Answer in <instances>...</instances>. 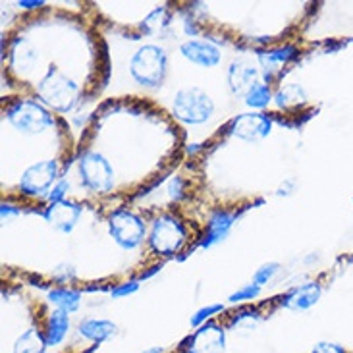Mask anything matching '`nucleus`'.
I'll use <instances>...</instances> for the list:
<instances>
[{"label": "nucleus", "instance_id": "obj_1", "mask_svg": "<svg viewBox=\"0 0 353 353\" xmlns=\"http://www.w3.org/2000/svg\"><path fill=\"white\" fill-rule=\"evenodd\" d=\"M37 97L41 103L57 112H70L79 101V85L58 68L50 66L37 85Z\"/></svg>", "mask_w": 353, "mask_h": 353}, {"label": "nucleus", "instance_id": "obj_2", "mask_svg": "<svg viewBox=\"0 0 353 353\" xmlns=\"http://www.w3.org/2000/svg\"><path fill=\"white\" fill-rule=\"evenodd\" d=\"M168 72V57L163 47L157 45H143L137 48L132 60H130V74L135 83L143 87L163 85L164 77Z\"/></svg>", "mask_w": 353, "mask_h": 353}, {"label": "nucleus", "instance_id": "obj_3", "mask_svg": "<svg viewBox=\"0 0 353 353\" xmlns=\"http://www.w3.org/2000/svg\"><path fill=\"white\" fill-rule=\"evenodd\" d=\"M172 114L181 124L201 125L214 114V101L199 87H183L174 95Z\"/></svg>", "mask_w": 353, "mask_h": 353}, {"label": "nucleus", "instance_id": "obj_4", "mask_svg": "<svg viewBox=\"0 0 353 353\" xmlns=\"http://www.w3.org/2000/svg\"><path fill=\"white\" fill-rule=\"evenodd\" d=\"M6 118L18 132L26 135L43 134L54 124V120H52V116L47 108L37 101H29V99L14 101L6 108Z\"/></svg>", "mask_w": 353, "mask_h": 353}, {"label": "nucleus", "instance_id": "obj_5", "mask_svg": "<svg viewBox=\"0 0 353 353\" xmlns=\"http://www.w3.org/2000/svg\"><path fill=\"white\" fill-rule=\"evenodd\" d=\"M188 241V230L174 214H163L154 220L149 232V245L157 255L170 257L176 255Z\"/></svg>", "mask_w": 353, "mask_h": 353}, {"label": "nucleus", "instance_id": "obj_6", "mask_svg": "<svg viewBox=\"0 0 353 353\" xmlns=\"http://www.w3.org/2000/svg\"><path fill=\"white\" fill-rule=\"evenodd\" d=\"M79 180L93 193H108L114 188V168L105 154L87 151L79 159Z\"/></svg>", "mask_w": 353, "mask_h": 353}, {"label": "nucleus", "instance_id": "obj_7", "mask_svg": "<svg viewBox=\"0 0 353 353\" xmlns=\"http://www.w3.org/2000/svg\"><path fill=\"white\" fill-rule=\"evenodd\" d=\"M108 232L122 249H137L147 236L145 222L130 210H116L108 219Z\"/></svg>", "mask_w": 353, "mask_h": 353}, {"label": "nucleus", "instance_id": "obj_8", "mask_svg": "<svg viewBox=\"0 0 353 353\" xmlns=\"http://www.w3.org/2000/svg\"><path fill=\"white\" fill-rule=\"evenodd\" d=\"M58 183L57 161H41L29 166L19 178V191L28 197H47Z\"/></svg>", "mask_w": 353, "mask_h": 353}, {"label": "nucleus", "instance_id": "obj_9", "mask_svg": "<svg viewBox=\"0 0 353 353\" xmlns=\"http://www.w3.org/2000/svg\"><path fill=\"white\" fill-rule=\"evenodd\" d=\"M230 130L239 139H243L248 143H257L270 134L272 120H270V116L263 114V112H248V114H239L232 122Z\"/></svg>", "mask_w": 353, "mask_h": 353}, {"label": "nucleus", "instance_id": "obj_10", "mask_svg": "<svg viewBox=\"0 0 353 353\" xmlns=\"http://www.w3.org/2000/svg\"><path fill=\"white\" fill-rule=\"evenodd\" d=\"M226 330L216 323H205L188 340V353H224Z\"/></svg>", "mask_w": 353, "mask_h": 353}, {"label": "nucleus", "instance_id": "obj_11", "mask_svg": "<svg viewBox=\"0 0 353 353\" xmlns=\"http://www.w3.org/2000/svg\"><path fill=\"white\" fill-rule=\"evenodd\" d=\"M261 68L249 60V58H238L228 68V87L236 97H245L251 87L259 81Z\"/></svg>", "mask_w": 353, "mask_h": 353}, {"label": "nucleus", "instance_id": "obj_12", "mask_svg": "<svg viewBox=\"0 0 353 353\" xmlns=\"http://www.w3.org/2000/svg\"><path fill=\"white\" fill-rule=\"evenodd\" d=\"M81 212H83V209L77 203L64 199L60 201V203L48 205L45 212H43V216H45V220H47L50 226H54V228L64 232V234H70L72 230L76 228Z\"/></svg>", "mask_w": 353, "mask_h": 353}, {"label": "nucleus", "instance_id": "obj_13", "mask_svg": "<svg viewBox=\"0 0 353 353\" xmlns=\"http://www.w3.org/2000/svg\"><path fill=\"white\" fill-rule=\"evenodd\" d=\"M181 57L190 60L191 64L201 68H214L220 62V48L212 45L210 41H203V39H190L185 43H181L180 47Z\"/></svg>", "mask_w": 353, "mask_h": 353}, {"label": "nucleus", "instance_id": "obj_14", "mask_svg": "<svg viewBox=\"0 0 353 353\" xmlns=\"http://www.w3.org/2000/svg\"><path fill=\"white\" fill-rule=\"evenodd\" d=\"M296 57L297 48L292 47V45L270 48V50H261L257 54V60L261 74H263V81L268 85L272 81V77L280 74V70L286 66L288 62H292Z\"/></svg>", "mask_w": 353, "mask_h": 353}, {"label": "nucleus", "instance_id": "obj_15", "mask_svg": "<svg viewBox=\"0 0 353 353\" xmlns=\"http://www.w3.org/2000/svg\"><path fill=\"white\" fill-rule=\"evenodd\" d=\"M321 284L319 282H305L301 286L294 288L292 292H288L284 299H282V305L292 311H307L313 305H316V301L321 299Z\"/></svg>", "mask_w": 353, "mask_h": 353}, {"label": "nucleus", "instance_id": "obj_16", "mask_svg": "<svg viewBox=\"0 0 353 353\" xmlns=\"http://www.w3.org/2000/svg\"><path fill=\"white\" fill-rule=\"evenodd\" d=\"M234 222H236V214H234V212L222 209L214 210L212 216H210L209 224H207V232H205V238L201 241V245L209 249L212 248V245L220 243L222 239L228 238L230 230L234 226Z\"/></svg>", "mask_w": 353, "mask_h": 353}, {"label": "nucleus", "instance_id": "obj_17", "mask_svg": "<svg viewBox=\"0 0 353 353\" xmlns=\"http://www.w3.org/2000/svg\"><path fill=\"white\" fill-rule=\"evenodd\" d=\"M39 52L37 48L29 43L28 39H16L10 48V64L18 74H29L37 66Z\"/></svg>", "mask_w": 353, "mask_h": 353}, {"label": "nucleus", "instance_id": "obj_18", "mask_svg": "<svg viewBox=\"0 0 353 353\" xmlns=\"http://www.w3.org/2000/svg\"><path fill=\"white\" fill-rule=\"evenodd\" d=\"M116 325L114 323H110V321H97V319H89V321H83L81 325H79V334L87 338V340H91V342H97V344H101V342H105L108 338H112L116 334Z\"/></svg>", "mask_w": 353, "mask_h": 353}, {"label": "nucleus", "instance_id": "obj_19", "mask_svg": "<svg viewBox=\"0 0 353 353\" xmlns=\"http://www.w3.org/2000/svg\"><path fill=\"white\" fill-rule=\"evenodd\" d=\"M274 103L278 108L282 110H292V108H299L307 103V93L299 83H288V85L280 87L274 95Z\"/></svg>", "mask_w": 353, "mask_h": 353}, {"label": "nucleus", "instance_id": "obj_20", "mask_svg": "<svg viewBox=\"0 0 353 353\" xmlns=\"http://www.w3.org/2000/svg\"><path fill=\"white\" fill-rule=\"evenodd\" d=\"M68 330H70V316L66 311L57 309L54 313H50L48 319V328H47V345H58L64 338H66Z\"/></svg>", "mask_w": 353, "mask_h": 353}, {"label": "nucleus", "instance_id": "obj_21", "mask_svg": "<svg viewBox=\"0 0 353 353\" xmlns=\"http://www.w3.org/2000/svg\"><path fill=\"white\" fill-rule=\"evenodd\" d=\"M170 19H172L170 18V10L166 8V6H159V8H154L153 12L143 19L141 29H143L147 35L157 37V35H163L164 31L168 29Z\"/></svg>", "mask_w": 353, "mask_h": 353}, {"label": "nucleus", "instance_id": "obj_22", "mask_svg": "<svg viewBox=\"0 0 353 353\" xmlns=\"http://www.w3.org/2000/svg\"><path fill=\"white\" fill-rule=\"evenodd\" d=\"M48 301L54 303L58 309L66 311V313H74L79 307L81 301V294L76 290H68V288H54L48 292Z\"/></svg>", "mask_w": 353, "mask_h": 353}, {"label": "nucleus", "instance_id": "obj_23", "mask_svg": "<svg viewBox=\"0 0 353 353\" xmlns=\"http://www.w3.org/2000/svg\"><path fill=\"white\" fill-rule=\"evenodd\" d=\"M47 347V338L39 330H28L19 336L18 342L14 345V353H43Z\"/></svg>", "mask_w": 353, "mask_h": 353}, {"label": "nucleus", "instance_id": "obj_24", "mask_svg": "<svg viewBox=\"0 0 353 353\" xmlns=\"http://www.w3.org/2000/svg\"><path fill=\"white\" fill-rule=\"evenodd\" d=\"M245 99V105L249 108H265V106L270 105V101L274 99L270 87L265 83V81H257L255 85L251 87L248 91V95L243 97Z\"/></svg>", "mask_w": 353, "mask_h": 353}, {"label": "nucleus", "instance_id": "obj_25", "mask_svg": "<svg viewBox=\"0 0 353 353\" xmlns=\"http://www.w3.org/2000/svg\"><path fill=\"white\" fill-rule=\"evenodd\" d=\"M261 316L255 311H241L230 321V330H253L259 325Z\"/></svg>", "mask_w": 353, "mask_h": 353}, {"label": "nucleus", "instance_id": "obj_26", "mask_svg": "<svg viewBox=\"0 0 353 353\" xmlns=\"http://www.w3.org/2000/svg\"><path fill=\"white\" fill-rule=\"evenodd\" d=\"M224 311V305L222 303H214V305H207V307H201L199 311H195L193 315H191L190 323L191 326H203L207 321H209L210 316L219 315Z\"/></svg>", "mask_w": 353, "mask_h": 353}, {"label": "nucleus", "instance_id": "obj_27", "mask_svg": "<svg viewBox=\"0 0 353 353\" xmlns=\"http://www.w3.org/2000/svg\"><path fill=\"white\" fill-rule=\"evenodd\" d=\"M259 294H261V286H257V284H248V286L239 288L238 292H234V294L228 297V301L230 303H243V301H253V299H257Z\"/></svg>", "mask_w": 353, "mask_h": 353}, {"label": "nucleus", "instance_id": "obj_28", "mask_svg": "<svg viewBox=\"0 0 353 353\" xmlns=\"http://www.w3.org/2000/svg\"><path fill=\"white\" fill-rule=\"evenodd\" d=\"M278 270H280V265H278V263H267V265H263V267L257 268V272L253 274V284L265 286V284H268L272 278L276 276Z\"/></svg>", "mask_w": 353, "mask_h": 353}, {"label": "nucleus", "instance_id": "obj_29", "mask_svg": "<svg viewBox=\"0 0 353 353\" xmlns=\"http://www.w3.org/2000/svg\"><path fill=\"white\" fill-rule=\"evenodd\" d=\"M70 191V181L68 180H58V183L50 190V193L47 195V201L52 205V203H60V201L66 199V193Z\"/></svg>", "mask_w": 353, "mask_h": 353}, {"label": "nucleus", "instance_id": "obj_30", "mask_svg": "<svg viewBox=\"0 0 353 353\" xmlns=\"http://www.w3.org/2000/svg\"><path fill=\"white\" fill-rule=\"evenodd\" d=\"M139 290V280H130V282H124V284H118L116 288H112L110 296L112 297H125L132 296Z\"/></svg>", "mask_w": 353, "mask_h": 353}, {"label": "nucleus", "instance_id": "obj_31", "mask_svg": "<svg viewBox=\"0 0 353 353\" xmlns=\"http://www.w3.org/2000/svg\"><path fill=\"white\" fill-rule=\"evenodd\" d=\"M183 195V180L180 176H174L172 180L168 181V197L172 201H180Z\"/></svg>", "mask_w": 353, "mask_h": 353}, {"label": "nucleus", "instance_id": "obj_32", "mask_svg": "<svg viewBox=\"0 0 353 353\" xmlns=\"http://www.w3.org/2000/svg\"><path fill=\"white\" fill-rule=\"evenodd\" d=\"M313 353H345V350L342 345L332 344V342H319L313 347Z\"/></svg>", "mask_w": 353, "mask_h": 353}, {"label": "nucleus", "instance_id": "obj_33", "mask_svg": "<svg viewBox=\"0 0 353 353\" xmlns=\"http://www.w3.org/2000/svg\"><path fill=\"white\" fill-rule=\"evenodd\" d=\"M58 270H62V274L54 272V278H57L58 282H68V280H74V278H76V272H74V268L72 267L62 265V267H58Z\"/></svg>", "mask_w": 353, "mask_h": 353}, {"label": "nucleus", "instance_id": "obj_34", "mask_svg": "<svg viewBox=\"0 0 353 353\" xmlns=\"http://www.w3.org/2000/svg\"><path fill=\"white\" fill-rule=\"evenodd\" d=\"M0 212H2V220H8V219H12V216L19 214V209H16L14 205H8V203H2Z\"/></svg>", "mask_w": 353, "mask_h": 353}, {"label": "nucleus", "instance_id": "obj_35", "mask_svg": "<svg viewBox=\"0 0 353 353\" xmlns=\"http://www.w3.org/2000/svg\"><path fill=\"white\" fill-rule=\"evenodd\" d=\"M18 6L19 8L33 10V8H41V6H45V2H41V0H19Z\"/></svg>", "mask_w": 353, "mask_h": 353}, {"label": "nucleus", "instance_id": "obj_36", "mask_svg": "<svg viewBox=\"0 0 353 353\" xmlns=\"http://www.w3.org/2000/svg\"><path fill=\"white\" fill-rule=\"evenodd\" d=\"M143 353H164V350L161 345H157V347H149V350H145Z\"/></svg>", "mask_w": 353, "mask_h": 353}]
</instances>
